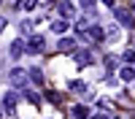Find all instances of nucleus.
<instances>
[{
	"label": "nucleus",
	"mask_w": 135,
	"mask_h": 119,
	"mask_svg": "<svg viewBox=\"0 0 135 119\" xmlns=\"http://www.w3.org/2000/svg\"><path fill=\"white\" fill-rule=\"evenodd\" d=\"M114 19L119 22L122 27H135V16H132V11L130 8H122V6H114Z\"/></svg>",
	"instance_id": "2"
},
{
	"label": "nucleus",
	"mask_w": 135,
	"mask_h": 119,
	"mask_svg": "<svg viewBox=\"0 0 135 119\" xmlns=\"http://www.w3.org/2000/svg\"><path fill=\"white\" fill-rule=\"evenodd\" d=\"M89 119H108V116H105V114H92Z\"/></svg>",
	"instance_id": "21"
},
{
	"label": "nucleus",
	"mask_w": 135,
	"mask_h": 119,
	"mask_svg": "<svg viewBox=\"0 0 135 119\" xmlns=\"http://www.w3.org/2000/svg\"><path fill=\"white\" fill-rule=\"evenodd\" d=\"M30 79H32L35 87H43V73H41L38 68H30Z\"/></svg>",
	"instance_id": "13"
},
{
	"label": "nucleus",
	"mask_w": 135,
	"mask_h": 119,
	"mask_svg": "<svg viewBox=\"0 0 135 119\" xmlns=\"http://www.w3.org/2000/svg\"><path fill=\"white\" fill-rule=\"evenodd\" d=\"M30 30H32V25H30V22H22V32H25V35H27Z\"/></svg>",
	"instance_id": "20"
},
{
	"label": "nucleus",
	"mask_w": 135,
	"mask_h": 119,
	"mask_svg": "<svg viewBox=\"0 0 135 119\" xmlns=\"http://www.w3.org/2000/svg\"><path fill=\"white\" fill-rule=\"evenodd\" d=\"M103 3H105V6H111V8H114V6H116V3H114V0H103Z\"/></svg>",
	"instance_id": "23"
},
{
	"label": "nucleus",
	"mask_w": 135,
	"mask_h": 119,
	"mask_svg": "<svg viewBox=\"0 0 135 119\" xmlns=\"http://www.w3.org/2000/svg\"><path fill=\"white\" fill-rule=\"evenodd\" d=\"M6 30V16H0V32Z\"/></svg>",
	"instance_id": "22"
},
{
	"label": "nucleus",
	"mask_w": 135,
	"mask_h": 119,
	"mask_svg": "<svg viewBox=\"0 0 135 119\" xmlns=\"http://www.w3.org/2000/svg\"><path fill=\"white\" fill-rule=\"evenodd\" d=\"M60 14H62L65 19H68V16H73V14H76V6L70 3V0H62V3H60Z\"/></svg>",
	"instance_id": "10"
},
{
	"label": "nucleus",
	"mask_w": 135,
	"mask_h": 119,
	"mask_svg": "<svg viewBox=\"0 0 135 119\" xmlns=\"http://www.w3.org/2000/svg\"><path fill=\"white\" fill-rule=\"evenodd\" d=\"M27 100H30L32 106H41V97H38L35 92H27Z\"/></svg>",
	"instance_id": "16"
},
{
	"label": "nucleus",
	"mask_w": 135,
	"mask_h": 119,
	"mask_svg": "<svg viewBox=\"0 0 135 119\" xmlns=\"http://www.w3.org/2000/svg\"><path fill=\"white\" fill-rule=\"evenodd\" d=\"M68 27H70V22H68V19H57V22L51 25V30L57 32V35H65V32H68Z\"/></svg>",
	"instance_id": "11"
},
{
	"label": "nucleus",
	"mask_w": 135,
	"mask_h": 119,
	"mask_svg": "<svg viewBox=\"0 0 135 119\" xmlns=\"http://www.w3.org/2000/svg\"><path fill=\"white\" fill-rule=\"evenodd\" d=\"M70 89H73L76 95H86V84H84L81 79H76V81H70Z\"/></svg>",
	"instance_id": "12"
},
{
	"label": "nucleus",
	"mask_w": 135,
	"mask_h": 119,
	"mask_svg": "<svg viewBox=\"0 0 135 119\" xmlns=\"http://www.w3.org/2000/svg\"><path fill=\"white\" fill-rule=\"evenodd\" d=\"M119 79L122 81H135V65H124L119 70Z\"/></svg>",
	"instance_id": "9"
},
{
	"label": "nucleus",
	"mask_w": 135,
	"mask_h": 119,
	"mask_svg": "<svg viewBox=\"0 0 135 119\" xmlns=\"http://www.w3.org/2000/svg\"><path fill=\"white\" fill-rule=\"evenodd\" d=\"M8 84L16 87V89L27 87V84H30V70H25V68H11V70H8Z\"/></svg>",
	"instance_id": "1"
},
{
	"label": "nucleus",
	"mask_w": 135,
	"mask_h": 119,
	"mask_svg": "<svg viewBox=\"0 0 135 119\" xmlns=\"http://www.w3.org/2000/svg\"><path fill=\"white\" fill-rule=\"evenodd\" d=\"M122 57H124L127 62H135V49H127L124 54H122Z\"/></svg>",
	"instance_id": "17"
},
{
	"label": "nucleus",
	"mask_w": 135,
	"mask_h": 119,
	"mask_svg": "<svg viewBox=\"0 0 135 119\" xmlns=\"http://www.w3.org/2000/svg\"><path fill=\"white\" fill-rule=\"evenodd\" d=\"M43 46H46V41H43V35H30V41H27V51L38 54V51H43Z\"/></svg>",
	"instance_id": "5"
},
{
	"label": "nucleus",
	"mask_w": 135,
	"mask_h": 119,
	"mask_svg": "<svg viewBox=\"0 0 135 119\" xmlns=\"http://www.w3.org/2000/svg\"><path fill=\"white\" fill-rule=\"evenodd\" d=\"M73 116H76V119H86V116H89L86 106H73Z\"/></svg>",
	"instance_id": "14"
},
{
	"label": "nucleus",
	"mask_w": 135,
	"mask_h": 119,
	"mask_svg": "<svg viewBox=\"0 0 135 119\" xmlns=\"http://www.w3.org/2000/svg\"><path fill=\"white\" fill-rule=\"evenodd\" d=\"M0 3H3V0H0Z\"/></svg>",
	"instance_id": "24"
},
{
	"label": "nucleus",
	"mask_w": 135,
	"mask_h": 119,
	"mask_svg": "<svg viewBox=\"0 0 135 119\" xmlns=\"http://www.w3.org/2000/svg\"><path fill=\"white\" fill-rule=\"evenodd\" d=\"M81 8L86 14H95V0H81Z\"/></svg>",
	"instance_id": "15"
},
{
	"label": "nucleus",
	"mask_w": 135,
	"mask_h": 119,
	"mask_svg": "<svg viewBox=\"0 0 135 119\" xmlns=\"http://www.w3.org/2000/svg\"><path fill=\"white\" fill-rule=\"evenodd\" d=\"M81 38H84V41H92V43H100V41L105 38V32H103V27H100V25H92L86 32H81Z\"/></svg>",
	"instance_id": "3"
},
{
	"label": "nucleus",
	"mask_w": 135,
	"mask_h": 119,
	"mask_svg": "<svg viewBox=\"0 0 135 119\" xmlns=\"http://www.w3.org/2000/svg\"><path fill=\"white\" fill-rule=\"evenodd\" d=\"M16 100H19L16 92H6V95H3V108H6V111H14V108H16Z\"/></svg>",
	"instance_id": "8"
},
{
	"label": "nucleus",
	"mask_w": 135,
	"mask_h": 119,
	"mask_svg": "<svg viewBox=\"0 0 135 119\" xmlns=\"http://www.w3.org/2000/svg\"><path fill=\"white\" fill-rule=\"evenodd\" d=\"M73 62L78 65V68H86V65H92V54H89L86 49H76L73 51Z\"/></svg>",
	"instance_id": "4"
},
{
	"label": "nucleus",
	"mask_w": 135,
	"mask_h": 119,
	"mask_svg": "<svg viewBox=\"0 0 135 119\" xmlns=\"http://www.w3.org/2000/svg\"><path fill=\"white\" fill-rule=\"evenodd\" d=\"M8 51H11V57H14V60H19L22 54L27 51V43H25V41H14V43H11V49H8Z\"/></svg>",
	"instance_id": "7"
},
{
	"label": "nucleus",
	"mask_w": 135,
	"mask_h": 119,
	"mask_svg": "<svg viewBox=\"0 0 135 119\" xmlns=\"http://www.w3.org/2000/svg\"><path fill=\"white\" fill-rule=\"evenodd\" d=\"M105 65H108L111 70H114V68H116V57H105Z\"/></svg>",
	"instance_id": "19"
},
{
	"label": "nucleus",
	"mask_w": 135,
	"mask_h": 119,
	"mask_svg": "<svg viewBox=\"0 0 135 119\" xmlns=\"http://www.w3.org/2000/svg\"><path fill=\"white\" fill-rule=\"evenodd\" d=\"M57 49H60V51H65V54H73V51H76V38H60Z\"/></svg>",
	"instance_id": "6"
},
{
	"label": "nucleus",
	"mask_w": 135,
	"mask_h": 119,
	"mask_svg": "<svg viewBox=\"0 0 135 119\" xmlns=\"http://www.w3.org/2000/svg\"><path fill=\"white\" fill-rule=\"evenodd\" d=\"M35 3H38V0H25V3H22V8L30 11V8H35Z\"/></svg>",
	"instance_id": "18"
}]
</instances>
